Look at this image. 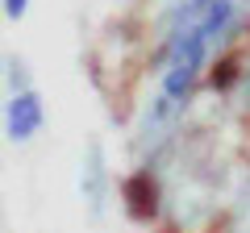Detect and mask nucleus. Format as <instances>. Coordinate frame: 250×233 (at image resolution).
Masks as SVG:
<instances>
[{
	"label": "nucleus",
	"instance_id": "1",
	"mask_svg": "<svg viewBox=\"0 0 250 233\" xmlns=\"http://www.w3.org/2000/svg\"><path fill=\"white\" fill-rule=\"evenodd\" d=\"M38 129H42V100L29 96V92H21V96L9 104V137L25 142V137H34Z\"/></svg>",
	"mask_w": 250,
	"mask_h": 233
},
{
	"label": "nucleus",
	"instance_id": "2",
	"mask_svg": "<svg viewBox=\"0 0 250 233\" xmlns=\"http://www.w3.org/2000/svg\"><path fill=\"white\" fill-rule=\"evenodd\" d=\"M154 179H146V175H138L129 188H125V196H129V208H134L138 216H150V208H154V188H150Z\"/></svg>",
	"mask_w": 250,
	"mask_h": 233
},
{
	"label": "nucleus",
	"instance_id": "3",
	"mask_svg": "<svg viewBox=\"0 0 250 233\" xmlns=\"http://www.w3.org/2000/svg\"><path fill=\"white\" fill-rule=\"evenodd\" d=\"M25 4H29V0H4V13H9V17L17 21L21 13H25Z\"/></svg>",
	"mask_w": 250,
	"mask_h": 233
}]
</instances>
